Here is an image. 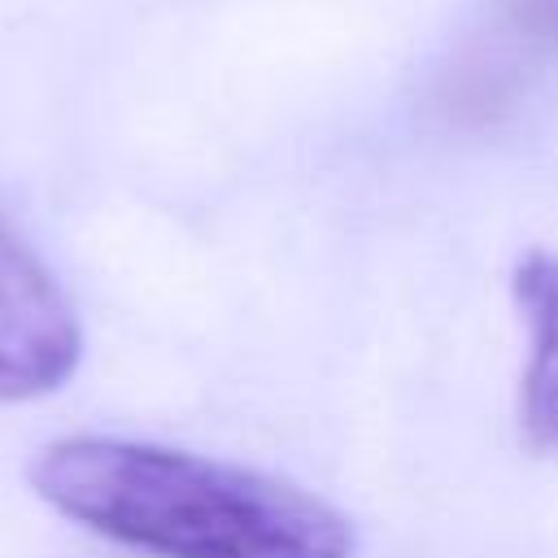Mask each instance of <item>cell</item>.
<instances>
[{
	"mask_svg": "<svg viewBox=\"0 0 558 558\" xmlns=\"http://www.w3.org/2000/svg\"><path fill=\"white\" fill-rule=\"evenodd\" d=\"M83 357L70 296L35 248L0 218V401L57 392Z\"/></svg>",
	"mask_w": 558,
	"mask_h": 558,
	"instance_id": "obj_2",
	"label": "cell"
},
{
	"mask_svg": "<svg viewBox=\"0 0 558 558\" xmlns=\"http://www.w3.org/2000/svg\"><path fill=\"white\" fill-rule=\"evenodd\" d=\"M510 296L527 331V362L519 375V445L527 453H558V253L527 248L510 270Z\"/></svg>",
	"mask_w": 558,
	"mask_h": 558,
	"instance_id": "obj_3",
	"label": "cell"
},
{
	"mask_svg": "<svg viewBox=\"0 0 558 558\" xmlns=\"http://www.w3.org/2000/svg\"><path fill=\"white\" fill-rule=\"evenodd\" d=\"M31 488L78 527L148 558H353V519L327 497L227 458L122 436H65Z\"/></svg>",
	"mask_w": 558,
	"mask_h": 558,
	"instance_id": "obj_1",
	"label": "cell"
},
{
	"mask_svg": "<svg viewBox=\"0 0 558 558\" xmlns=\"http://www.w3.org/2000/svg\"><path fill=\"white\" fill-rule=\"evenodd\" d=\"M506 48L466 57L445 87V109L462 122H493L519 92L527 57L558 48V0H497Z\"/></svg>",
	"mask_w": 558,
	"mask_h": 558,
	"instance_id": "obj_4",
	"label": "cell"
}]
</instances>
